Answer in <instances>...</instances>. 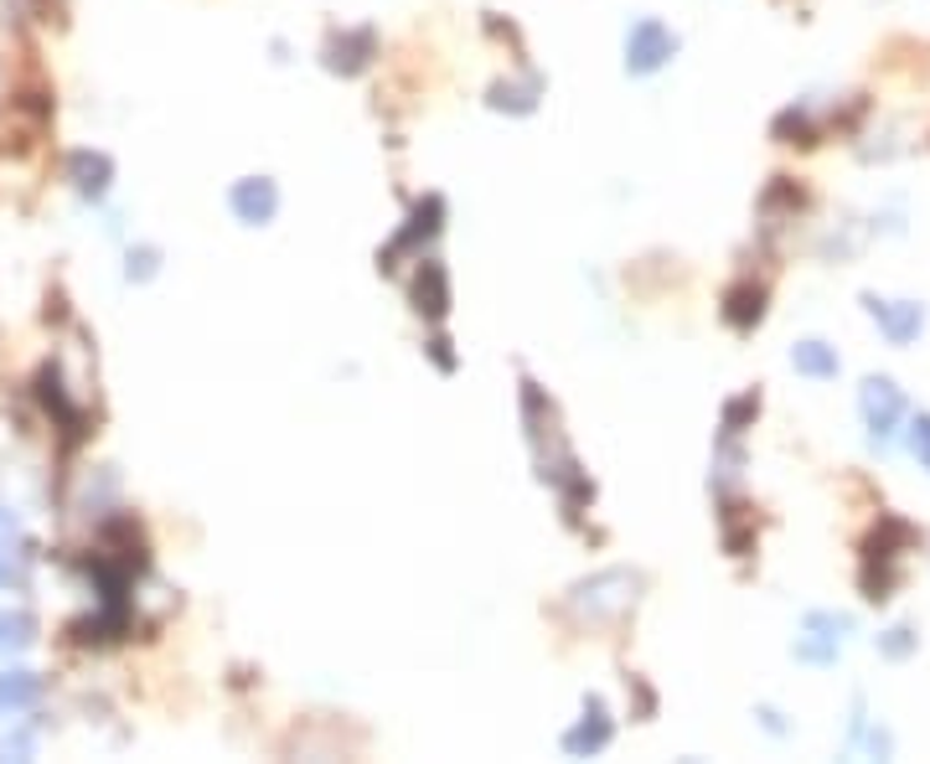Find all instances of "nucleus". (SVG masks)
<instances>
[{
  "mask_svg": "<svg viewBox=\"0 0 930 764\" xmlns=\"http://www.w3.org/2000/svg\"><path fill=\"white\" fill-rule=\"evenodd\" d=\"M673 52H677V37L662 21H636L631 37H626V68L631 73H656Z\"/></svg>",
  "mask_w": 930,
  "mask_h": 764,
  "instance_id": "1",
  "label": "nucleus"
},
{
  "mask_svg": "<svg viewBox=\"0 0 930 764\" xmlns=\"http://www.w3.org/2000/svg\"><path fill=\"white\" fill-rule=\"evenodd\" d=\"M869 305V315L879 320V331L890 336L894 347H910L915 336H920V326H926V311L920 305H910V300H863Z\"/></svg>",
  "mask_w": 930,
  "mask_h": 764,
  "instance_id": "2",
  "label": "nucleus"
},
{
  "mask_svg": "<svg viewBox=\"0 0 930 764\" xmlns=\"http://www.w3.org/2000/svg\"><path fill=\"white\" fill-rule=\"evenodd\" d=\"M899 413H905L899 388H894L890 377H869V383H863V419H869V429L879 434V439H890L894 424H899Z\"/></svg>",
  "mask_w": 930,
  "mask_h": 764,
  "instance_id": "3",
  "label": "nucleus"
},
{
  "mask_svg": "<svg viewBox=\"0 0 930 764\" xmlns=\"http://www.w3.org/2000/svg\"><path fill=\"white\" fill-rule=\"evenodd\" d=\"M414 311L430 315V320H439V315L450 311V279H445V264L439 258H419L414 269Z\"/></svg>",
  "mask_w": 930,
  "mask_h": 764,
  "instance_id": "4",
  "label": "nucleus"
},
{
  "mask_svg": "<svg viewBox=\"0 0 930 764\" xmlns=\"http://www.w3.org/2000/svg\"><path fill=\"white\" fill-rule=\"evenodd\" d=\"M228 202H233V213L243 217V222H269V217L279 213V192H275V181H269V177L238 181Z\"/></svg>",
  "mask_w": 930,
  "mask_h": 764,
  "instance_id": "5",
  "label": "nucleus"
},
{
  "mask_svg": "<svg viewBox=\"0 0 930 764\" xmlns=\"http://www.w3.org/2000/svg\"><path fill=\"white\" fill-rule=\"evenodd\" d=\"M605 744H611V718H605V703L590 698V703H584V718L564 733V749H569V754H600Z\"/></svg>",
  "mask_w": 930,
  "mask_h": 764,
  "instance_id": "6",
  "label": "nucleus"
},
{
  "mask_svg": "<svg viewBox=\"0 0 930 764\" xmlns=\"http://www.w3.org/2000/svg\"><path fill=\"white\" fill-rule=\"evenodd\" d=\"M439 217H445V207H439V196H430V202H419L414 217H409V228L394 238V248H388V258H383V269H394L398 254H409V248H419V243H430V238L439 233Z\"/></svg>",
  "mask_w": 930,
  "mask_h": 764,
  "instance_id": "7",
  "label": "nucleus"
},
{
  "mask_svg": "<svg viewBox=\"0 0 930 764\" xmlns=\"http://www.w3.org/2000/svg\"><path fill=\"white\" fill-rule=\"evenodd\" d=\"M631 573H600V579H590V584L575 589V609H590V615H605V609H626L636 599L631 589H620V594H611L615 584H626Z\"/></svg>",
  "mask_w": 930,
  "mask_h": 764,
  "instance_id": "8",
  "label": "nucleus"
},
{
  "mask_svg": "<svg viewBox=\"0 0 930 764\" xmlns=\"http://www.w3.org/2000/svg\"><path fill=\"white\" fill-rule=\"evenodd\" d=\"M373 52H377L373 32H347V37H337L331 47H326V68H331V73H362V68L373 62Z\"/></svg>",
  "mask_w": 930,
  "mask_h": 764,
  "instance_id": "9",
  "label": "nucleus"
},
{
  "mask_svg": "<svg viewBox=\"0 0 930 764\" xmlns=\"http://www.w3.org/2000/svg\"><path fill=\"white\" fill-rule=\"evenodd\" d=\"M760 315H765V290L760 284H734L724 294V320H729L734 331H750Z\"/></svg>",
  "mask_w": 930,
  "mask_h": 764,
  "instance_id": "10",
  "label": "nucleus"
},
{
  "mask_svg": "<svg viewBox=\"0 0 930 764\" xmlns=\"http://www.w3.org/2000/svg\"><path fill=\"white\" fill-rule=\"evenodd\" d=\"M792 362H796V373L817 377V383L837 377V352H832V347H822V341H801V347H792Z\"/></svg>",
  "mask_w": 930,
  "mask_h": 764,
  "instance_id": "11",
  "label": "nucleus"
},
{
  "mask_svg": "<svg viewBox=\"0 0 930 764\" xmlns=\"http://www.w3.org/2000/svg\"><path fill=\"white\" fill-rule=\"evenodd\" d=\"M492 104H496V109H512V114H528V109L538 104V78H528V83H496Z\"/></svg>",
  "mask_w": 930,
  "mask_h": 764,
  "instance_id": "12",
  "label": "nucleus"
},
{
  "mask_svg": "<svg viewBox=\"0 0 930 764\" xmlns=\"http://www.w3.org/2000/svg\"><path fill=\"white\" fill-rule=\"evenodd\" d=\"M73 177L83 192H104L109 186V160L104 156H73Z\"/></svg>",
  "mask_w": 930,
  "mask_h": 764,
  "instance_id": "13",
  "label": "nucleus"
},
{
  "mask_svg": "<svg viewBox=\"0 0 930 764\" xmlns=\"http://www.w3.org/2000/svg\"><path fill=\"white\" fill-rule=\"evenodd\" d=\"M879 651H884L890 662H905V656H910V651H915V630H910V626H894V630H884V635H879Z\"/></svg>",
  "mask_w": 930,
  "mask_h": 764,
  "instance_id": "14",
  "label": "nucleus"
},
{
  "mask_svg": "<svg viewBox=\"0 0 930 764\" xmlns=\"http://www.w3.org/2000/svg\"><path fill=\"white\" fill-rule=\"evenodd\" d=\"M754 413H760V403H754V392H745V398H734L729 409H724V434H745V424H750Z\"/></svg>",
  "mask_w": 930,
  "mask_h": 764,
  "instance_id": "15",
  "label": "nucleus"
},
{
  "mask_svg": "<svg viewBox=\"0 0 930 764\" xmlns=\"http://www.w3.org/2000/svg\"><path fill=\"white\" fill-rule=\"evenodd\" d=\"M807 630H822V641H843V635L853 630V620L848 615H822V609H812V615H807Z\"/></svg>",
  "mask_w": 930,
  "mask_h": 764,
  "instance_id": "16",
  "label": "nucleus"
},
{
  "mask_svg": "<svg viewBox=\"0 0 930 764\" xmlns=\"http://www.w3.org/2000/svg\"><path fill=\"white\" fill-rule=\"evenodd\" d=\"M775 135H796V145H812V124H807V114H781L775 119Z\"/></svg>",
  "mask_w": 930,
  "mask_h": 764,
  "instance_id": "17",
  "label": "nucleus"
},
{
  "mask_svg": "<svg viewBox=\"0 0 930 764\" xmlns=\"http://www.w3.org/2000/svg\"><path fill=\"white\" fill-rule=\"evenodd\" d=\"M910 450H915V460L930 471V419H926V413L910 424Z\"/></svg>",
  "mask_w": 930,
  "mask_h": 764,
  "instance_id": "18",
  "label": "nucleus"
},
{
  "mask_svg": "<svg viewBox=\"0 0 930 764\" xmlns=\"http://www.w3.org/2000/svg\"><path fill=\"white\" fill-rule=\"evenodd\" d=\"M37 692V682H26V677H16V682H0V703H26Z\"/></svg>",
  "mask_w": 930,
  "mask_h": 764,
  "instance_id": "19",
  "label": "nucleus"
},
{
  "mask_svg": "<svg viewBox=\"0 0 930 764\" xmlns=\"http://www.w3.org/2000/svg\"><path fill=\"white\" fill-rule=\"evenodd\" d=\"M26 620H5V615H0V646H11V641H26Z\"/></svg>",
  "mask_w": 930,
  "mask_h": 764,
  "instance_id": "20",
  "label": "nucleus"
},
{
  "mask_svg": "<svg viewBox=\"0 0 930 764\" xmlns=\"http://www.w3.org/2000/svg\"><path fill=\"white\" fill-rule=\"evenodd\" d=\"M430 356H435V362L445 367V373L456 367V352H450V341H445V336H435V341H430Z\"/></svg>",
  "mask_w": 930,
  "mask_h": 764,
  "instance_id": "21",
  "label": "nucleus"
},
{
  "mask_svg": "<svg viewBox=\"0 0 930 764\" xmlns=\"http://www.w3.org/2000/svg\"><path fill=\"white\" fill-rule=\"evenodd\" d=\"M156 269V254H140V258H130V275H150Z\"/></svg>",
  "mask_w": 930,
  "mask_h": 764,
  "instance_id": "22",
  "label": "nucleus"
}]
</instances>
